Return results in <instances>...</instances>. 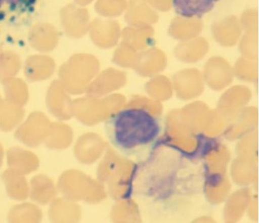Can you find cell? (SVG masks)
<instances>
[{
	"label": "cell",
	"mask_w": 259,
	"mask_h": 223,
	"mask_svg": "<svg viewBox=\"0 0 259 223\" xmlns=\"http://www.w3.org/2000/svg\"><path fill=\"white\" fill-rule=\"evenodd\" d=\"M106 133L111 144L126 156H133L153 144L162 126L158 118L142 108L120 111L108 120Z\"/></svg>",
	"instance_id": "cell-1"
},
{
	"label": "cell",
	"mask_w": 259,
	"mask_h": 223,
	"mask_svg": "<svg viewBox=\"0 0 259 223\" xmlns=\"http://www.w3.org/2000/svg\"><path fill=\"white\" fill-rule=\"evenodd\" d=\"M221 0H172L174 11L185 18H201L214 9Z\"/></svg>",
	"instance_id": "cell-2"
}]
</instances>
